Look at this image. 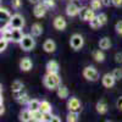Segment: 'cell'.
<instances>
[{
  "instance_id": "1",
  "label": "cell",
  "mask_w": 122,
  "mask_h": 122,
  "mask_svg": "<svg viewBox=\"0 0 122 122\" xmlns=\"http://www.w3.org/2000/svg\"><path fill=\"white\" fill-rule=\"evenodd\" d=\"M43 84L49 90L57 89L61 86V78H60L59 73H49V72H46V75L43 77Z\"/></svg>"
},
{
  "instance_id": "2",
  "label": "cell",
  "mask_w": 122,
  "mask_h": 122,
  "mask_svg": "<svg viewBox=\"0 0 122 122\" xmlns=\"http://www.w3.org/2000/svg\"><path fill=\"white\" fill-rule=\"evenodd\" d=\"M21 49L23 51H30V50H33L34 46H36V39L32 34H25L23 39L21 40Z\"/></svg>"
},
{
  "instance_id": "3",
  "label": "cell",
  "mask_w": 122,
  "mask_h": 122,
  "mask_svg": "<svg viewBox=\"0 0 122 122\" xmlns=\"http://www.w3.org/2000/svg\"><path fill=\"white\" fill-rule=\"evenodd\" d=\"M81 9H82V5H81L78 0H71L66 6V14L70 17H75V16L79 15Z\"/></svg>"
},
{
  "instance_id": "4",
  "label": "cell",
  "mask_w": 122,
  "mask_h": 122,
  "mask_svg": "<svg viewBox=\"0 0 122 122\" xmlns=\"http://www.w3.org/2000/svg\"><path fill=\"white\" fill-rule=\"evenodd\" d=\"M83 77L90 82H97L99 79V72L94 66H87L83 70Z\"/></svg>"
},
{
  "instance_id": "5",
  "label": "cell",
  "mask_w": 122,
  "mask_h": 122,
  "mask_svg": "<svg viewBox=\"0 0 122 122\" xmlns=\"http://www.w3.org/2000/svg\"><path fill=\"white\" fill-rule=\"evenodd\" d=\"M83 44H84V39H83L82 36L78 34V33H75L72 37L70 38V45H71V48H72L73 50H76V51H78V50L82 49Z\"/></svg>"
},
{
  "instance_id": "6",
  "label": "cell",
  "mask_w": 122,
  "mask_h": 122,
  "mask_svg": "<svg viewBox=\"0 0 122 122\" xmlns=\"http://www.w3.org/2000/svg\"><path fill=\"white\" fill-rule=\"evenodd\" d=\"M9 25H10V27H11L12 29H15V28L22 29L23 26H25V18L20 15V14H15V15H12L11 21H10Z\"/></svg>"
},
{
  "instance_id": "7",
  "label": "cell",
  "mask_w": 122,
  "mask_h": 122,
  "mask_svg": "<svg viewBox=\"0 0 122 122\" xmlns=\"http://www.w3.org/2000/svg\"><path fill=\"white\" fill-rule=\"evenodd\" d=\"M79 17H81V20H83V21L90 22L95 17V11L90 7H82L79 11Z\"/></svg>"
},
{
  "instance_id": "8",
  "label": "cell",
  "mask_w": 122,
  "mask_h": 122,
  "mask_svg": "<svg viewBox=\"0 0 122 122\" xmlns=\"http://www.w3.org/2000/svg\"><path fill=\"white\" fill-rule=\"evenodd\" d=\"M67 109L68 111H73V112H79L82 110V105H81V101L78 98L72 97L67 100Z\"/></svg>"
},
{
  "instance_id": "9",
  "label": "cell",
  "mask_w": 122,
  "mask_h": 122,
  "mask_svg": "<svg viewBox=\"0 0 122 122\" xmlns=\"http://www.w3.org/2000/svg\"><path fill=\"white\" fill-rule=\"evenodd\" d=\"M46 11H48V7H46L43 3H39V4H36V5H34L33 14H34V16H36L37 18L44 17L45 14H46Z\"/></svg>"
},
{
  "instance_id": "10",
  "label": "cell",
  "mask_w": 122,
  "mask_h": 122,
  "mask_svg": "<svg viewBox=\"0 0 122 122\" xmlns=\"http://www.w3.org/2000/svg\"><path fill=\"white\" fill-rule=\"evenodd\" d=\"M11 17H12V15L9 12V10L1 6V9H0V21H1V25L3 26L9 25L10 21H11Z\"/></svg>"
},
{
  "instance_id": "11",
  "label": "cell",
  "mask_w": 122,
  "mask_h": 122,
  "mask_svg": "<svg viewBox=\"0 0 122 122\" xmlns=\"http://www.w3.org/2000/svg\"><path fill=\"white\" fill-rule=\"evenodd\" d=\"M14 95H15V99H16V101L18 104H21V105H27L28 103H29V97H28V94L27 93H25L23 90H21V92H17V93H14Z\"/></svg>"
},
{
  "instance_id": "12",
  "label": "cell",
  "mask_w": 122,
  "mask_h": 122,
  "mask_svg": "<svg viewBox=\"0 0 122 122\" xmlns=\"http://www.w3.org/2000/svg\"><path fill=\"white\" fill-rule=\"evenodd\" d=\"M115 82H116V79L112 76V73H105L103 76V78H101V83H103V86L105 88H112Z\"/></svg>"
},
{
  "instance_id": "13",
  "label": "cell",
  "mask_w": 122,
  "mask_h": 122,
  "mask_svg": "<svg viewBox=\"0 0 122 122\" xmlns=\"http://www.w3.org/2000/svg\"><path fill=\"white\" fill-rule=\"evenodd\" d=\"M53 26H54V28L57 29V30H64V29L66 28V26H67V22H66L65 17H62V16H56V17L54 18Z\"/></svg>"
},
{
  "instance_id": "14",
  "label": "cell",
  "mask_w": 122,
  "mask_h": 122,
  "mask_svg": "<svg viewBox=\"0 0 122 122\" xmlns=\"http://www.w3.org/2000/svg\"><path fill=\"white\" fill-rule=\"evenodd\" d=\"M32 67H33V62L29 57H23L20 61V68H21V71H23V72H28V71L32 70Z\"/></svg>"
},
{
  "instance_id": "15",
  "label": "cell",
  "mask_w": 122,
  "mask_h": 122,
  "mask_svg": "<svg viewBox=\"0 0 122 122\" xmlns=\"http://www.w3.org/2000/svg\"><path fill=\"white\" fill-rule=\"evenodd\" d=\"M45 68H46V72H49V73H59L60 66L57 64V61L50 60V61H48V62H46Z\"/></svg>"
},
{
  "instance_id": "16",
  "label": "cell",
  "mask_w": 122,
  "mask_h": 122,
  "mask_svg": "<svg viewBox=\"0 0 122 122\" xmlns=\"http://www.w3.org/2000/svg\"><path fill=\"white\" fill-rule=\"evenodd\" d=\"M43 49L45 53H54L56 50V44L53 39H46L43 43Z\"/></svg>"
},
{
  "instance_id": "17",
  "label": "cell",
  "mask_w": 122,
  "mask_h": 122,
  "mask_svg": "<svg viewBox=\"0 0 122 122\" xmlns=\"http://www.w3.org/2000/svg\"><path fill=\"white\" fill-rule=\"evenodd\" d=\"M25 34L22 32V29H18V28H15L12 29V37H11V42L14 43H21V40L23 39Z\"/></svg>"
},
{
  "instance_id": "18",
  "label": "cell",
  "mask_w": 122,
  "mask_h": 122,
  "mask_svg": "<svg viewBox=\"0 0 122 122\" xmlns=\"http://www.w3.org/2000/svg\"><path fill=\"white\" fill-rule=\"evenodd\" d=\"M27 109L30 112H34V111H39L40 110V101L37 99H30L29 103L27 104Z\"/></svg>"
},
{
  "instance_id": "19",
  "label": "cell",
  "mask_w": 122,
  "mask_h": 122,
  "mask_svg": "<svg viewBox=\"0 0 122 122\" xmlns=\"http://www.w3.org/2000/svg\"><path fill=\"white\" fill-rule=\"evenodd\" d=\"M95 109H97V111H98V114L104 115V114L107 112V109H109V107H107V104L105 103L104 100H100V101H98V103H97Z\"/></svg>"
},
{
  "instance_id": "20",
  "label": "cell",
  "mask_w": 122,
  "mask_h": 122,
  "mask_svg": "<svg viewBox=\"0 0 122 122\" xmlns=\"http://www.w3.org/2000/svg\"><path fill=\"white\" fill-rule=\"evenodd\" d=\"M30 34L33 37H39L43 34V27L40 23H34L32 25V28H30Z\"/></svg>"
},
{
  "instance_id": "21",
  "label": "cell",
  "mask_w": 122,
  "mask_h": 122,
  "mask_svg": "<svg viewBox=\"0 0 122 122\" xmlns=\"http://www.w3.org/2000/svg\"><path fill=\"white\" fill-rule=\"evenodd\" d=\"M111 48V40L107 37H104L99 40V49L101 50H107Z\"/></svg>"
},
{
  "instance_id": "22",
  "label": "cell",
  "mask_w": 122,
  "mask_h": 122,
  "mask_svg": "<svg viewBox=\"0 0 122 122\" xmlns=\"http://www.w3.org/2000/svg\"><path fill=\"white\" fill-rule=\"evenodd\" d=\"M56 93H57V97H59L60 99H66V98H68V89H67L66 86L61 84V86L56 89Z\"/></svg>"
},
{
  "instance_id": "23",
  "label": "cell",
  "mask_w": 122,
  "mask_h": 122,
  "mask_svg": "<svg viewBox=\"0 0 122 122\" xmlns=\"http://www.w3.org/2000/svg\"><path fill=\"white\" fill-rule=\"evenodd\" d=\"M92 56H93V59L97 61V62H104V60H105V54H104V51L101 49L93 51Z\"/></svg>"
},
{
  "instance_id": "24",
  "label": "cell",
  "mask_w": 122,
  "mask_h": 122,
  "mask_svg": "<svg viewBox=\"0 0 122 122\" xmlns=\"http://www.w3.org/2000/svg\"><path fill=\"white\" fill-rule=\"evenodd\" d=\"M30 118H32V112L28 109H25L20 112V121L21 122H28Z\"/></svg>"
},
{
  "instance_id": "25",
  "label": "cell",
  "mask_w": 122,
  "mask_h": 122,
  "mask_svg": "<svg viewBox=\"0 0 122 122\" xmlns=\"http://www.w3.org/2000/svg\"><path fill=\"white\" fill-rule=\"evenodd\" d=\"M40 111L44 114H51V104L46 100L40 101Z\"/></svg>"
},
{
  "instance_id": "26",
  "label": "cell",
  "mask_w": 122,
  "mask_h": 122,
  "mask_svg": "<svg viewBox=\"0 0 122 122\" xmlns=\"http://www.w3.org/2000/svg\"><path fill=\"white\" fill-rule=\"evenodd\" d=\"M11 88H12V92H14V93H17V92H21V90H23V83L21 82V81L16 79V81H14V82H12Z\"/></svg>"
},
{
  "instance_id": "27",
  "label": "cell",
  "mask_w": 122,
  "mask_h": 122,
  "mask_svg": "<svg viewBox=\"0 0 122 122\" xmlns=\"http://www.w3.org/2000/svg\"><path fill=\"white\" fill-rule=\"evenodd\" d=\"M79 118V114L78 112H73V111H68V114L66 116V121L67 122H78Z\"/></svg>"
},
{
  "instance_id": "28",
  "label": "cell",
  "mask_w": 122,
  "mask_h": 122,
  "mask_svg": "<svg viewBox=\"0 0 122 122\" xmlns=\"http://www.w3.org/2000/svg\"><path fill=\"white\" fill-rule=\"evenodd\" d=\"M103 1L101 0H92L90 1V9H93L94 11H97V10H100L101 6H103Z\"/></svg>"
},
{
  "instance_id": "29",
  "label": "cell",
  "mask_w": 122,
  "mask_h": 122,
  "mask_svg": "<svg viewBox=\"0 0 122 122\" xmlns=\"http://www.w3.org/2000/svg\"><path fill=\"white\" fill-rule=\"evenodd\" d=\"M89 25H90V27L93 28V29H98V28H100L101 26H103V25H101V22H100V20L98 18V16H95L93 20H92V21L89 22Z\"/></svg>"
},
{
  "instance_id": "30",
  "label": "cell",
  "mask_w": 122,
  "mask_h": 122,
  "mask_svg": "<svg viewBox=\"0 0 122 122\" xmlns=\"http://www.w3.org/2000/svg\"><path fill=\"white\" fill-rule=\"evenodd\" d=\"M42 116H43V112H42L40 110L32 112V118H33L36 122H40V121H42Z\"/></svg>"
},
{
  "instance_id": "31",
  "label": "cell",
  "mask_w": 122,
  "mask_h": 122,
  "mask_svg": "<svg viewBox=\"0 0 122 122\" xmlns=\"http://www.w3.org/2000/svg\"><path fill=\"white\" fill-rule=\"evenodd\" d=\"M111 73H112V76L115 77L116 81L122 79V70H121V68H114V71H112Z\"/></svg>"
},
{
  "instance_id": "32",
  "label": "cell",
  "mask_w": 122,
  "mask_h": 122,
  "mask_svg": "<svg viewBox=\"0 0 122 122\" xmlns=\"http://www.w3.org/2000/svg\"><path fill=\"white\" fill-rule=\"evenodd\" d=\"M7 44H9V40H6L5 38H0V51H5L6 48H7Z\"/></svg>"
},
{
  "instance_id": "33",
  "label": "cell",
  "mask_w": 122,
  "mask_h": 122,
  "mask_svg": "<svg viewBox=\"0 0 122 122\" xmlns=\"http://www.w3.org/2000/svg\"><path fill=\"white\" fill-rule=\"evenodd\" d=\"M11 6H12V9H15V10L21 9V6H22V0H11Z\"/></svg>"
},
{
  "instance_id": "34",
  "label": "cell",
  "mask_w": 122,
  "mask_h": 122,
  "mask_svg": "<svg viewBox=\"0 0 122 122\" xmlns=\"http://www.w3.org/2000/svg\"><path fill=\"white\" fill-rule=\"evenodd\" d=\"M42 3L48 7V10L55 7V0H42Z\"/></svg>"
},
{
  "instance_id": "35",
  "label": "cell",
  "mask_w": 122,
  "mask_h": 122,
  "mask_svg": "<svg viewBox=\"0 0 122 122\" xmlns=\"http://www.w3.org/2000/svg\"><path fill=\"white\" fill-rule=\"evenodd\" d=\"M98 16V18L100 20V22H101V25H105L106 22H107V16H106V14H99V15H97Z\"/></svg>"
},
{
  "instance_id": "36",
  "label": "cell",
  "mask_w": 122,
  "mask_h": 122,
  "mask_svg": "<svg viewBox=\"0 0 122 122\" xmlns=\"http://www.w3.org/2000/svg\"><path fill=\"white\" fill-rule=\"evenodd\" d=\"M53 115L51 114H44L43 112V116H42V121L40 122H50V120H51Z\"/></svg>"
},
{
  "instance_id": "37",
  "label": "cell",
  "mask_w": 122,
  "mask_h": 122,
  "mask_svg": "<svg viewBox=\"0 0 122 122\" xmlns=\"http://www.w3.org/2000/svg\"><path fill=\"white\" fill-rule=\"evenodd\" d=\"M115 29H116V32H117L118 34H121V36H122V21H120V22H117V23H116Z\"/></svg>"
},
{
  "instance_id": "38",
  "label": "cell",
  "mask_w": 122,
  "mask_h": 122,
  "mask_svg": "<svg viewBox=\"0 0 122 122\" xmlns=\"http://www.w3.org/2000/svg\"><path fill=\"white\" fill-rule=\"evenodd\" d=\"M116 106H117L118 110L122 111V97H120V98L117 99V101H116Z\"/></svg>"
},
{
  "instance_id": "39",
  "label": "cell",
  "mask_w": 122,
  "mask_h": 122,
  "mask_svg": "<svg viewBox=\"0 0 122 122\" xmlns=\"http://www.w3.org/2000/svg\"><path fill=\"white\" fill-rule=\"evenodd\" d=\"M115 60H116V62H122V53H117L115 55Z\"/></svg>"
},
{
  "instance_id": "40",
  "label": "cell",
  "mask_w": 122,
  "mask_h": 122,
  "mask_svg": "<svg viewBox=\"0 0 122 122\" xmlns=\"http://www.w3.org/2000/svg\"><path fill=\"white\" fill-rule=\"evenodd\" d=\"M112 5H115L116 7L122 6V0H112Z\"/></svg>"
},
{
  "instance_id": "41",
  "label": "cell",
  "mask_w": 122,
  "mask_h": 122,
  "mask_svg": "<svg viewBox=\"0 0 122 122\" xmlns=\"http://www.w3.org/2000/svg\"><path fill=\"white\" fill-rule=\"evenodd\" d=\"M50 122H61V118L59 116H53L51 120H50Z\"/></svg>"
},
{
  "instance_id": "42",
  "label": "cell",
  "mask_w": 122,
  "mask_h": 122,
  "mask_svg": "<svg viewBox=\"0 0 122 122\" xmlns=\"http://www.w3.org/2000/svg\"><path fill=\"white\" fill-rule=\"evenodd\" d=\"M101 1H103V4L105 6H109L110 4H112V0H101Z\"/></svg>"
},
{
  "instance_id": "43",
  "label": "cell",
  "mask_w": 122,
  "mask_h": 122,
  "mask_svg": "<svg viewBox=\"0 0 122 122\" xmlns=\"http://www.w3.org/2000/svg\"><path fill=\"white\" fill-rule=\"evenodd\" d=\"M28 1L30 3V4H39V3H42V0H28Z\"/></svg>"
},
{
  "instance_id": "44",
  "label": "cell",
  "mask_w": 122,
  "mask_h": 122,
  "mask_svg": "<svg viewBox=\"0 0 122 122\" xmlns=\"http://www.w3.org/2000/svg\"><path fill=\"white\" fill-rule=\"evenodd\" d=\"M105 122H112V121H110V120H107V121H105Z\"/></svg>"
}]
</instances>
